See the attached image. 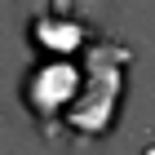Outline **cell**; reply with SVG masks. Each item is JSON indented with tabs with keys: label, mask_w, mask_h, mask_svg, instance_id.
Returning a JSON list of instances; mask_svg holds the SVG:
<instances>
[{
	"label": "cell",
	"mask_w": 155,
	"mask_h": 155,
	"mask_svg": "<svg viewBox=\"0 0 155 155\" xmlns=\"http://www.w3.org/2000/svg\"><path fill=\"white\" fill-rule=\"evenodd\" d=\"M84 84V67H75L71 58H40L22 80V102L36 120H67V111L75 107Z\"/></svg>",
	"instance_id": "7a4b0ae2"
},
{
	"label": "cell",
	"mask_w": 155,
	"mask_h": 155,
	"mask_svg": "<svg viewBox=\"0 0 155 155\" xmlns=\"http://www.w3.org/2000/svg\"><path fill=\"white\" fill-rule=\"evenodd\" d=\"M89 67H84V84L75 107L67 111V124L75 133H107L111 115L120 107V93H124V67H129V53L124 49H97L89 53Z\"/></svg>",
	"instance_id": "6da1fadb"
}]
</instances>
